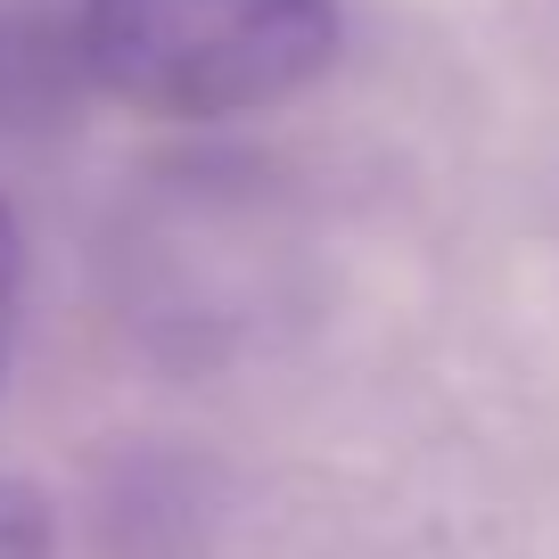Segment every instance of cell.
<instances>
[{"mask_svg":"<svg viewBox=\"0 0 559 559\" xmlns=\"http://www.w3.org/2000/svg\"><path fill=\"white\" fill-rule=\"evenodd\" d=\"M346 0H83V74L132 116L239 123L305 99L337 67Z\"/></svg>","mask_w":559,"mask_h":559,"instance_id":"6da1fadb","label":"cell"},{"mask_svg":"<svg viewBox=\"0 0 559 559\" xmlns=\"http://www.w3.org/2000/svg\"><path fill=\"white\" fill-rule=\"evenodd\" d=\"M0 559H58V510L34 477L0 469Z\"/></svg>","mask_w":559,"mask_h":559,"instance_id":"7a4b0ae2","label":"cell"},{"mask_svg":"<svg viewBox=\"0 0 559 559\" xmlns=\"http://www.w3.org/2000/svg\"><path fill=\"white\" fill-rule=\"evenodd\" d=\"M17 305H25V230H17V206L0 198V346L17 337Z\"/></svg>","mask_w":559,"mask_h":559,"instance_id":"3957f363","label":"cell"},{"mask_svg":"<svg viewBox=\"0 0 559 559\" xmlns=\"http://www.w3.org/2000/svg\"><path fill=\"white\" fill-rule=\"evenodd\" d=\"M0 362H9V346H0Z\"/></svg>","mask_w":559,"mask_h":559,"instance_id":"277c9868","label":"cell"}]
</instances>
